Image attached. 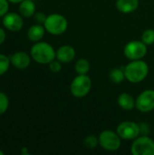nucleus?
Masks as SVG:
<instances>
[{
  "instance_id": "18",
  "label": "nucleus",
  "mask_w": 154,
  "mask_h": 155,
  "mask_svg": "<svg viewBox=\"0 0 154 155\" xmlns=\"http://www.w3.org/2000/svg\"><path fill=\"white\" fill-rule=\"evenodd\" d=\"M74 69L77 74H87L90 71V63L85 58H80L76 61Z\"/></svg>"
},
{
  "instance_id": "27",
  "label": "nucleus",
  "mask_w": 154,
  "mask_h": 155,
  "mask_svg": "<svg viewBox=\"0 0 154 155\" xmlns=\"http://www.w3.org/2000/svg\"><path fill=\"white\" fill-rule=\"evenodd\" d=\"M21 153H22V154L24 155L28 154V150H27V148H26V147H23V148L21 149Z\"/></svg>"
},
{
  "instance_id": "12",
  "label": "nucleus",
  "mask_w": 154,
  "mask_h": 155,
  "mask_svg": "<svg viewBox=\"0 0 154 155\" xmlns=\"http://www.w3.org/2000/svg\"><path fill=\"white\" fill-rule=\"evenodd\" d=\"M11 64L17 69L23 70L29 66L31 59L25 52H16L10 57Z\"/></svg>"
},
{
  "instance_id": "13",
  "label": "nucleus",
  "mask_w": 154,
  "mask_h": 155,
  "mask_svg": "<svg viewBox=\"0 0 154 155\" xmlns=\"http://www.w3.org/2000/svg\"><path fill=\"white\" fill-rule=\"evenodd\" d=\"M116 8L123 14H130L134 12L139 6V0H117Z\"/></svg>"
},
{
  "instance_id": "20",
  "label": "nucleus",
  "mask_w": 154,
  "mask_h": 155,
  "mask_svg": "<svg viewBox=\"0 0 154 155\" xmlns=\"http://www.w3.org/2000/svg\"><path fill=\"white\" fill-rule=\"evenodd\" d=\"M142 41L146 45H151L154 44V30L153 29H147L142 35Z\"/></svg>"
},
{
  "instance_id": "21",
  "label": "nucleus",
  "mask_w": 154,
  "mask_h": 155,
  "mask_svg": "<svg viewBox=\"0 0 154 155\" xmlns=\"http://www.w3.org/2000/svg\"><path fill=\"white\" fill-rule=\"evenodd\" d=\"M10 64H11L10 58L5 54H0V75L6 73V71L10 66Z\"/></svg>"
},
{
  "instance_id": "24",
  "label": "nucleus",
  "mask_w": 154,
  "mask_h": 155,
  "mask_svg": "<svg viewBox=\"0 0 154 155\" xmlns=\"http://www.w3.org/2000/svg\"><path fill=\"white\" fill-rule=\"evenodd\" d=\"M8 6V0H0V17L7 13Z\"/></svg>"
},
{
  "instance_id": "1",
  "label": "nucleus",
  "mask_w": 154,
  "mask_h": 155,
  "mask_svg": "<svg viewBox=\"0 0 154 155\" xmlns=\"http://www.w3.org/2000/svg\"><path fill=\"white\" fill-rule=\"evenodd\" d=\"M125 79L132 84H139L143 82L149 74V66L146 62L133 60L124 67Z\"/></svg>"
},
{
  "instance_id": "3",
  "label": "nucleus",
  "mask_w": 154,
  "mask_h": 155,
  "mask_svg": "<svg viewBox=\"0 0 154 155\" xmlns=\"http://www.w3.org/2000/svg\"><path fill=\"white\" fill-rule=\"evenodd\" d=\"M44 26L49 34L60 35L67 30L68 22L64 15L60 14H52L46 17Z\"/></svg>"
},
{
  "instance_id": "14",
  "label": "nucleus",
  "mask_w": 154,
  "mask_h": 155,
  "mask_svg": "<svg viewBox=\"0 0 154 155\" xmlns=\"http://www.w3.org/2000/svg\"><path fill=\"white\" fill-rule=\"evenodd\" d=\"M117 104L118 105L125 111H131L135 107V100L128 93H123L118 96L117 99Z\"/></svg>"
},
{
  "instance_id": "11",
  "label": "nucleus",
  "mask_w": 154,
  "mask_h": 155,
  "mask_svg": "<svg viewBox=\"0 0 154 155\" xmlns=\"http://www.w3.org/2000/svg\"><path fill=\"white\" fill-rule=\"evenodd\" d=\"M75 57V50L73 46L65 45H62L56 51V59L63 64L71 63Z\"/></svg>"
},
{
  "instance_id": "25",
  "label": "nucleus",
  "mask_w": 154,
  "mask_h": 155,
  "mask_svg": "<svg viewBox=\"0 0 154 155\" xmlns=\"http://www.w3.org/2000/svg\"><path fill=\"white\" fill-rule=\"evenodd\" d=\"M34 20L37 24H44L45 20H46V15L42 13V12H37V13H34Z\"/></svg>"
},
{
  "instance_id": "26",
  "label": "nucleus",
  "mask_w": 154,
  "mask_h": 155,
  "mask_svg": "<svg viewBox=\"0 0 154 155\" xmlns=\"http://www.w3.org/2000/svg\"><path fill=\"white\" fill-rule=\"evenodd\" d=\"M5 40V32L0 27V45H2Z\"/></svg>"
},
{
  "instance_id": "7",
  "label": "nucleus",
  "mask_w": 154,
  "mask_h": 155,
  "mask_svg": "<svg viewBox=\"0 0 154 155\" xmlns=\"http://www.w3.org/2000/svg\"><path fill=\"white\" fill-rule=\"evenodd\" d=\"M123 54L131 61L143 59L147 54V45L143 41H131L124 46Z\"/></svg>"
},
{
  "instance_id": "6",
  "label": "nucleus",
  "mask_w": 154,
  "mask_h": 155,
  "mask_svg": "<svg viewBox=\"0 0 154 155\" xmlns=\"http://www.w3.org/2000/svg\"><path fill=\"white\" fill-rule=\"evenodd\" d=\"M131 153L133 155H154V141L147 135L138 136L133 142Z\"/></svg>"
},
{
  "instance_id": "30",
  "label": "nucleus",
  "mask_w": 154,
  "mask_h": 155,
  "mask_svg": "<svg viewBox=\"0 0 154 155\" xmlns=\"http://www.w3.org/2000/svg\"><path fill=\"white\" fill-rule=\"evenodd\" d=\"M32 1H34V0H32Z\"/></svg>"
},
{
  "instance_id": "15",
  "label": "nucleus",
  "mask_w": 154,
  "mask_h": 155,
  "mask_svg": "<svg viewBox=\"0 0 154 155\" xmlns=\"http://www.w3.org/2000/svg\"><path fill=\"white\" fill-rule=\"evenodd\" d=\"M45 28L44 26L41 25L40 24L34 25L29 27L27 31V36L28 39L32 42H39L44 35Z\"/></svg>"
},
{
  "instance_id": "28",
  "label": "nucleus",
  "mask_w": 154,
  "mask_h": 155,
  "mask_svg": "<svg viewBox=\"0 0 154 155\" xmlns=\"http://www.w3.org/2000/svg\"><path fill=\"white\" fill-rule=\"evenodd\" d=\"M8 1L13 3V4H17V3H21L23 0H8Z\"/></svg>"
},
{
  "instance_id": "23",
  "label": "nucleus",
  "mask_w": 154,
  "mask_h": 155,
  "mask_svg": "<svg viewBox=\"0 0 154 155\" xmlns=\"http://www.w3.org/2000/svg\"><path fill=\"white\" fill-rule=\"evenodd\" d=\"M49 69L53 73H59L62 70V63L58 60H53L49 64Z\"/></svg>"
},
{
  "instance_id": "29",
  "label": "nucleus",
  "mask_w": 154,
  "mask_h": 155,
  "mask_svg": "<svg viewBox=\"0 0 154 155\" xmlns=\"http://www.w3.org/2000/svg\"><path fill=\"white\" fill-rule=\"evenodd\" d=\"M4 154H5V153H4V152L0 150V155H4Z\"/></svg>"
},
{
  "instance_id": "22",
  "label": "nucleus",
  "mask_w": 154,
  "mask_h": 155,
  "mask_svg": "<svg viewBox=\"0 0 154 155\" xmlns=\"http://www.w3.org/2000/svg\"><path fill=\"white\" fill-rule=\"evenodd\" d=\"M8 105H9V101L7 96L4 93L0 92V115L6 112Z\"/></svg>"
},
{
  "instance_id": "10",
  "label": "nucleus",
  "mask_w": 154,
  "mask_h": 155,
  "mask_svg": "<svg viewBox=\"0 0 154 155\" xmlns=\"http://www.w3.org/2000/svg\"><path fill=\"white\" fill-rule=\"evenodd\" d=\"M2 22H3L4 26L12 32H17L21 30L24 25L23 18L21 17L20 15L16 13L5 14L3 17Z\"/></svg>"
},
{
  "instance_id": "5",
  "label": "nucleus",
  "mask_w": 154,
  "mask_h": 155,
  "mask_svg": "<svg viewBox=\"0 0 154 155\" xmlns=\"http://www.w3.org/2000/svg\"><path fill=\"white\" fill-rule=\"evenodd\" d=\"M99 145L105 151L115 152L120 149L122 144V139L116 132L112 130L103 131L99 137Z\"/></svg>"
},
{
  "instance_id": "19",
  "label": "nucleus",
  "mask_w": 154,
  "mask_h": 155,
  "mask_svg": "<svg viewBox=\"0 0 154 155\" xmlns=\"http://www.w3.org/2000/svg\"><path fill=\"white\" fill-rule=\"evenodd\" d=\"M99 144V139L95 135H88L84 140V145L87 149H94Z\"/></svg>"
},
{
  "instance_id": "17",
  "label": "nucleus",
  "mask_w": 154,
  "mask_h": 155,
  "mask_svg": "<svg viewBox=\"0 0 154 155\" xmlns=\"http://www.w3.org/2000/svg\"><path fill=\"white\" fill-rule=\"evenodd\" d=\"M109 79L116 84H119L123 82L125 79V74L124 69L122 68H113L109 73Z\"/></svg>"
},
{
  "instance_id": "2",
  "label": "nucleus",
  "mask_w": 154,
  "mask_h": 155,
  "mask_svg": "<svg viewBox=\"0 0 154 155\" xmlns=\"http://www.w3.org/2000/svg\"><path fill=\"white\" fill-rule=\"evenodd\" d=\"M31 56L38 64H49L56 58V52L50 44L37 42L31 48Z\"/></svg>"
},
{
  "instance_id": "4",
  "label": "nucleus",
  "mask_w": 154,
  "mask_h": 155,
  "mask_svg": "<svg viewBox=\"0 0 154 155\" xmlns=\"http://www.w3.org/2000/svg\"><path fill=\"white\" fill-rule=\"evenodd\" d=\"M92 80L87 74H78L70 84V92L76 98L85 97L91 91Z\"/></svg>"
},
{
  "instance_id": "9",
  "label": "nucleus",
  "mask_w": 154,
  "mask_h": 155,
  "mask_svg": "<svg viewBox=\"0 0 154 155\" xmlns=\"http://www.w3.org/2000/svg\"><path fill=\"white\" fill-rule=\"evenodd\" d=\"M135 107L143 114L154 110V90L148 89L142 92L135 100Z\"/></svg>"
},
{
  "instance_id": "8",
  "label": "nucleus",
  "mask_w": 154,
  "mask_h": 155,
  "mask_svg": "<svg viewBox=\"0 0 154 155\" xmlns=\"http://www.w3.org/2000/svg\"><path fill=\"white\" fill-rule=\"evenodd\" d=\"M116 133L123 140H134L141 134L140 125L133 121H124L119 124Z\"/></svg>"
},
{
  "instance_id": "16",
  "label": "nucleus",
  "mask_w": 154,
  "mask_h": 155,
  "mask_svg": "<svg viewBox=\"0 0 154 155\" xmlns=\"http://www.w3.org/2000/svg\"><path fill=\"white\" fill-rule=\"evenodd\" d=\"M19 13L24 17H31L35 13V5L32 0H23L19 5Z\"/></svg>"
}]
</instances>
